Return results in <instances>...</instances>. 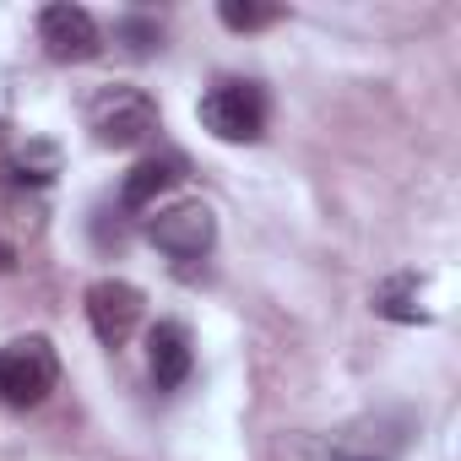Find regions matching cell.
<instances>
[{"label":"cell","mask_w":461,"mask_h":461,"mask_svg":"<svg viewBox=\"0 0 461 461\" xmlns=\"http://www.w3.org/2000/svg\"><path fill=\"white\" fill-rule=\"evenodd\" d=\"M375 315L402 321V326L429 321V310L418 304V277H391V283H380V288H375Z\"/></svg>","instance_id":"obj_9"},{"label":"cell","mask_w":461,"mask_h":461,"mask_svg":"<svg viewBox=\"0 0 461 461\" xmlns=\"http://www.w3.org/2000/svg\"><path fill=\"white\" fill-rule=\"evenodd\" d=\"M60 380V358L50 337H17L0 348V402L6 407H39Z\"/></svg>","instance_id":"obj_1"},{"label":"cell","mask_w":461,"mask_h":461,"mask_svg":"<svg viewBox=\"0 0 461 461\" xmlns=\"http://www.w3.org/2000/svg\"><path fill=\"white\" fill-rule=\"evenodd\" d=\"M201 125L217 136V141H261L267 131V98L256 82H217L206 98H201Z\"/></svg>","instance_id":"obj_3"},{"label":"cell","mask_w":461,"mask_h":461,"mask_svg":"<svg viewBox=\"0 0 461 461\" xmlns=\"http://www.w3.org/2000/svg\"><path fill=\"white\" fill-rule=\"evenodd\" d=\"M39 44L50 50V60H66V66L93 60V55L104 50L93 12L71 6V0H60V6H44V12H39Z\"/></svg>","instance_id":"obj_6"},{"label":"cell","mask_w":461,"mask_h":461,"mask_svg":"<svg viewBox=\"0 0 461 461\" xmlns=\"http://www.w3.org/2000/svg\"><path fill=\"white\" fill-rule=\"evenodd\" d=\"M12 267H17V256H12V245H6V240H0V277H6Z\"/></svg>","instance_id":"obj_13"},{"label":"cell","mask_w":461,"mask_h":461,"mask_svg":"<svg viewBox=\"0 0 461 461\" xmlns=\"http://www.w3.org/2000/svg\"><path fill=\"white\" fill-rule=\"evenodd\" d=\"M174 179H179V158H141V163L125 174V185H120V206H125V212H141V206H152Z\"/></svg>","instance_id":"obj_8"},{"label":"cell","mask_w":461,"mask_h":461,"mask_svg":"<svg viewBox=\"0 0 461 461\" xmlns=\"http://www.w3.org/2000/svg\"><path fill=\"white\" fill-rule=\"evenodd\" d=\"M147 364H152L158 391H179V385L190 380L195 353H190V337H185L179 321H158V326H152V337H147Z\"/></svg>","instance_id":"obj_7"},{"label":"cell","mask_w":461,"mask_h":461,"mask_svg":"<svg viewBox=\"0 0 461 461\" xmlns=\"http://www.w3.org/2000/svg\"><path fill=\"white\" fill-rule=\"evenodd\" d=\"M55 174H60V147L55 141H28L12 158V179L17 185H55Z\"/></svg>","instance_id":"obj_10"},{"label":"cell","mask_w":461,"mask_h":461,"mask_svg":"<svg viewBox=\"0 0 461 461\" xmlns=\"http://www.w3.org/2000/svg\"><path fill=\"white\" fill-rule=\"evenodd\" d=\"M353 461H375V456H353Z\"/></svg>","instance_id":"obj_15"},{"label":"cell","mask_w":461,"mask_h":461,"mask_svg":"<svg viewBox=\"0 0 461 461\" xmlns=\"http://www.w3.org/2000/svg\"><path fill=\"white\" fill-rule=\"evenodd\" d=\"M87 125L98 147H141L158 131V104L141 87H104L87 104Z\"/></svg>","instance_id":"obj_2"},{"label":"cell","mask_w":461,"mask_h":461,"mask_svg":"<svg viewBox=\"0 0 461 461\" xmlns=\"http://www.w3.org/2000/svg\"><path fill=\"white\" fill-rule=\"evenodd\" d=\"M0 147H6V120H0Z\"/></svg>","instance_id":"obj_14"},{"label":"cell","mask_w":461,"mask_h":461,"mask_svg":"<svg viewBox=\"0 0 461 461\" xmlns=\"http://www.w3.org/2000/svg\"><path fill=\"white\" fill-rule=\"evenodd\" d=\"M147 240L174 261H201L217 245V217L206 201H174L158 217H147Z\"/></svg>","instance_id":"obj_4"},{"label":"cell","mask_w":461,"mask_h":461,"mask_svg":"<svg viewBox=\"0 0 461 461\" xmlns=\"http://www.w3.org/2000/svg\"><path fill=\"white\" fill-rule=\"evenodd\" d=\"M217 23L228 33H261L272 23H283V6H261V0H222L217 6Z\"/></svg>","instance_id":"obj_11"},{"label":"cell","mask_w":461,"mask_h":461,"mask_svg":"<svg viewBox=\"0 0 461 461\" xmlns=\"http://www.w3.org/2000/svg\"><path fill=\"white\" fill-rule=\"evenodd\" d=\"M114 39H120L131 55H152V50H163V28H158L152 17H120V23H114Z\"/></svg>","instance_id":"obj_12"},{"label":"cell","mask_w":461,"mask_h":461,"mask_svg":"<svg viewBox=\"0 0 461 461\" xmlns=\"http://www.w3.org/2000/svg\"><path fill=\"white\" fill-rule=\"evenodd\" d=\"M82 304H87V326H93V337H98L104 348H125L131 331L141 326V310H147L141 288L125 283V277H98Z\"/></svg>","instance_id":"obj_5"}]
</instances>
